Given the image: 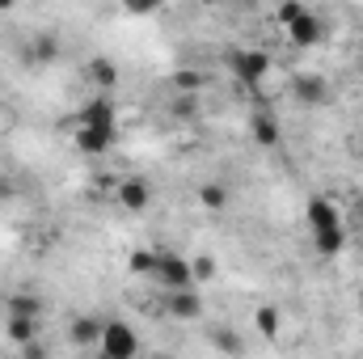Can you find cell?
<instances>
[{
  "mask_svg": "<svg viewBox=\"0 0 363 359\" xmlns=\"http://www.w3.org/2000/svg\"><path fill=\"white\" fill-rule=\"evenodd\" d=\"M351 224H355V228H363V199L351 207Z\"/></svg>",
  "mask_w": 363,
  "mask_h": 359,
  "instance_id": "cell-26",
  "label": "cell"
},
{
  "mask_svg": "<svg viewBox=\"0 0 363 359\" xmlns=\"http://www.w3.org/2000/svg\"><path fill=\"white\" fill-rule=\"evenodd\" d=\"M152 279H157L165 292H174V287H199L194 263H190L186 254H174V250H157V270H152Z\"/></svg>",
  "mask_w": 363,
  "mask_h": 359,
  "instance_id": "cell-2",
  "label": "cell"
},
{
  "mask_svg": "<svg viewBox=\"0 0 363 359\" xmlns=\"http://www.w3.org/2000/svg\"><path fill=\"white\" fill-rule=\"evenodd\" d=\"M165 313L178 317V321H199V317H203V296H199V287H174V292H165Z\"/></svg>",
  "mask_w": 363,
  "mask_h": 359,
  "instance_id": "cell-6",
  "label": "cell"
},
{
  "mask_svg": "<svg viewBox=\"0 0 363 359\" xmlns=\"http://www.w3.org/2000/svg\"><path fill=\"white\" fill-rule=\"evenodd\" d=\"M313 250H317V258H338L342 250H347V224H338V228H321V233H313Z\"/></svg>",
  "mask_w": 363,
  "mask_h": 359,
  "instance_id": "cell-13",
  "label": "cell"
},
{
  "mask_svg": "<svg viewBox=\"0 0 363 359\" xmlns=\"http://www.w3.org/2000/svg\"><path fill=\"white\" fill-rule=\"evenodd\" d=\"M4 334H9V343H13V347H21V343H30V338L38 334V317L9 313V321H4Z\"/></svg>",
  "mask_w": 363,
  "mask_h": 359,
  "instance_id": "cell-14",
  "label": "cell"
},
{
  "mask_svg": "<svg viewBox=\"0 0 363 359\" xmlns=\"http://www.w3.org/2000/svg\"><path fill=\"white\" fill-rule=\"evenodd\" d=\"M9 313L38 317V313H43V304H38V296H30V292H13V296H9Z\"/></svg>",
  "mask_w": 363,
  "mask_h": 359,
  "instance_id": "cell-18",
  "label": "cell"
},
{
  "mask_svg": "<svg viewBox=\"0 0 363 359\" xmlns=\"http://www.w3.org/2000/svg\"><path fill=\"white\" fill-rule=\"evenodd\" d=\"M211 347H220V351H228V355H241V338H237L228 326H216V330H211Z\"/></svg>",
  "mask_w": 363,
  "mask_h": 359,
  "instance_id": "cell-19",
  "label": "cell"
},
{
  "mask_svg": "<svg viewBox=\"0 0 363 359\" xmlns=\"http://www.w3.org/2000/svg\"><path fill=\"white\" fill-rule=\"evenodd\" d=\"M34 60H43V64H51V60H60V43L43 34V38L34 43Z\"/></svg>",
  "mask_w": 363,
  "mask_h": 359,
  "instance_id": "cell-22",
  "label": "cell"
},
{
  "mask_svg": "<svg viewBox=\"0 0 363 359\" xmlns=\"http://www.w3.org/2000/svg\"><path fill=\"white\" fill-rule=\"evenodd\" d=\"M118 140V127H77V148L85 157H106Z\"/></svg>",
  "mask_w": 363,
  "mask_h": 359,
  "instance_id": "cell-9",
  "label": "cell"
},
{
  "mask_svg": "<svg viewBox=\"0 0 363 359\" xmlns=\"http://www.w3.org/2000/svg\"><path fill=\"white\" fill-rule=\"evenodd\" d=\"M97 351L110 355V359H131V355H140V334H135L127 321H101Z\"/></svg>",
  "mask_w": 363,
  "mask_h": 359,
  "instance_id": "cell-3",
  "label": "cell"
},
{
  "mask_svg": "<svg viewBox=\"0 0 363 359\" xmlns=\"http://www.w3.org/2000/svg\"><path fill=\"white\" fill-rule=\"evenodd\" d=\"M114 199H118L127 211H148V207H152V182L131 174V178H123L114 186Z\"/></svg>",
  "mask_w": 363,
  "mask_h": 359,
  "instance_id": "cell-7",
  "label": "cell"
},
{
  "mask_svg": "<svg viewBox=\"0 0 363 359\" xmlns=\"http://www.w3.org/2000/svg\"><path fill=\"white\" fill-rule=\"evenodd\" d=\"M233 4H250V0H233Z\"/></svg>",
  "mask_w": 363,
  "mask_h": 359,
  "instance_id": "cell-31",
  "label": "cell"
},
{
  "mask_svg": "<svg viewBox=\"0 0 363 359\" xmlns=\"http://www.w3.org/2000/svg\"><path fill=\"white\" fill-rule=\"evenodd\" d=\"M190 263H194V279H199V283L216 279V263H211V258H190Z\"/></svg>",
  "mask_w": 363,
  "mask_h": 359,
  "instance_id": "cell-24",
  "label": "cell"
},
{
  "mask_svg": "<svg viewBox=\"0 0 363 359\" xmlns=\"http://www.w3.org/2000/svg\"><path fill=\"white\" fill-rule=\"evenodd\" d=\"M161 4H165V0H123V9H127L131 17H152V13H161Z\"/></svg>",
  "mask_w": 363,
  "mask_h": 359,
  "instance_id": "cell-21",
  "label": "cell"
},
{
  "mask_svg": "<svg viewBox=\"0 0 363 359\" xmlns=\"http://www.w3.org/2000/svg\"><path fill=\"white\" fill-rule=\"evenodd\" d=\"M85 77H89V85L97 93H110L114 85H118V64L106 60V55H93L89 64H85Z\"/></svg>",
  "mask_w": 363,
  "mask_h": 359,
  "instance_id": "cell-11",
  "label": "cell"
},
{
  "mask_svg": "<svg viewBox=\"0 0 363 359\" xmlns=\"http://www.w3.org/2000/svg\"><path fill=\"white\" fill-rule=\"evenodd\" d=\"M68 338H72L77 347H97V338H101V321H97V317H77V321L68 326Z\"/></svg>",
  "mask_w": 363,
  "mask_h": 359,
  "instance_id": "cell-15",
  "label": "cell"
},
{
  "mask_svg": "<svg viewBox=\"0 0 363 359\" xmlns=\"http://www.w3.org/2000/svg\"><path fill=\"white\" fill-rule=\"evenodd\" d=\"M359 309H363V287H359Z\"/></svg>",
  "mask_w": 363,
  "mask_h": 359,
  "instance_id": "cell-29",
  "label": "cell"
},
{
  "mask_svg": "<svg viewBox=\"0 0 363 359\" xmlns=\"http://www.w3.org/2000/svg\"><path fill=\"white\" fill-rule=\"evenodd\" d=\"M228 68H233V77H237L241 85L258 89V85L267 81V72H271V55L258 51V47H233V51H228Z\"/></svg>",
  "mask_w": 363,
  "mask_h": 359,
  "instance_id": "cell-1",
  "label": "cell"
},
{
  "mask_svg": "<svg viewBox=\"0 0 363 359\" xmlns=\"http://www.w3.org/2000/svg\"><path fill=\"white\" fill-rule=\"evenodd\" d=\"M199 85H203V77H199V72H178V89L182 93H194Z\"/></svg>",
  "mask_w": 363,
  "mask_h": 359,
  "instance_id": "cell-25",
  "label": "cell"
},
{
  "mask_svg": "<svg viewBox=\"0 0 363 359\" xmlns=\"http://www.w3.org/2000/svg\"><path fill=\"white\" fill-rule=\"evenodd\" d=\"M199 203L211 207V211H220V207L228 203V186H224V182H203V186H199Z\"/></svg>",
  "mask_w": 363,
  "mask_h": 359,
  "instance_id": "cell-17",
  "label": "cell"
},
{
  "mask_svg": "<svg viewBox=\"0 0 363 359\" xmlns=\"http://www.w3.org/2000/svg\"><path fill=\"white\" fill-rule=\"evenodd\" d=\"M283 30H287V43H291V47H300V51H308V47H317V43L325 38L321 17H317V13H308V9H304L296 21H287Z\"/></svg>",
  "mask_w": 363,
  "mask_h": 359,
  "instance_id": "cell-5",
  "label": "cell"
},
{
  "mask_svg": "<svg viewBox=\"0 0 363 359\" xmlns=\"http://www.w3.org/2000/svg\"><path fill=\"white\" fill-rule=\"evenodd\" d=\"M291 93H296V101H304V106H321V101L330 97V85H325V77H317V72H300V77L291 81Z\"/></svg>",
  "mask_w": 363,
  "mask_h": 359,
  "instance_id": "cell-10",
  "label": "cell"
},
{
  "mask_svg": "<svg viewBox=\"0 0 363 359\" xmlns=\"http://www.w3.org/2000/svg\"><path fill=\"white\" fill-rule=\"evenodd\" d=\"M77 127H118V110H114V97L110 93H93L89 101L77 110L72 118Z\"/></svg>",
  "mask_w": 363,
  "mask_h": 359,
  "instance_id": "cell-4",
  "label": "cell"
},
{
  "mask_svg": "<svg viewBox=\"0 0 363 359\" xmlns=\"http://www.w3.org/2000/svg\"><path fill=\"white\" fill-rule=\"evenodd\" d=\"M250 136H254L258 148H279V144H283V127L274 123V114H267V110L250 118Z\"/></svg>",
  "mask_w": 363,
  "mask_h": 359,
  "instance_id": "cell-12",
  "label": "cell"
},
{
  "mask_svg": "<svg viewBox=\"0 0 363 359\" xmlns=\"http://www.w3.org/2000/svg\"><path fill=\"white\" fill-rule=\"evenodd\" d=\"M4 199H13V182L9 178H0V203H4Z\"/></svg>",
  "mask_w": 363,
  "mask_h": 359,
  "instance_id": "cell-27",
  "label": "cell"
},
{
  "mask_svg": "<svg viewBox=\"0 0 363 359\" xmlns=\"http://www.w3.org/2000/svg\"><path fill=\"white\" fill-rule=\"evenodd\" d=\"M308 233H321V228H338V224H347V216L338 211V203L334 199H325V194H317V199H308Z\"/></svg>",
  "mask_w": 363,
  "mask_h": 359,
  "instance_id": "cell-8",
  "label": "cell"
},
{
  "mask_svg": "<svg viewBox=\"0 0 363 359\" xmlns=\"http://www.w3.org/2000/svg\"><path fill=\"white\" fill-rule=\"evenodd\" d=\"M279 326H283V313H279L274 304H262V309L254 313V330H258L262 338H274V334H279Z\"/></svg>",
  "mask_w": 363,
  "mask_h": 359,
  "instance_id": "cell-16",
  "label": "cell"
},
{
  "mask_svg": "<svg viewBox=\"0 0 363 359\" xmlns=\"http://www.w3.org/2000/svg\"><path fill=\"white\" fill-rule=\"evenodd\" d=\"M300 13H304V4H300V0H279V21H283V26H287V21H296Z\"/></svg>",
  "mask_w": 363,
  "mask_h": 359,
  "instance_id": "cell-23",
  "label": "cell"
},
{
  "mask_svg": "<svg viewBox=\"0 0 363 359\" xmlns=\"http://www.w3.org/2000/svg\"><path fill=\"white\" fill-rule=\"evenodd\" d=\"M17 9V0H0V13H13Z\"/></svg>",
  "mask_w": 363,
  "mask_h": 359,
  "instance_id": "cell-28",
  "label": "cell"
},
{
  "mask_svg": "<svg viewBox=\"0 0 363 359\" xmlns=\"http://www.w3.org/2000/svg\"><path fill=\"white\" fill-rule=\"evenodd\" d=\"M203 4H220V0H203Z\"/></svg>",
  "mask_w": 363,
  "mask_h": 359,
  "instance_id": "cell-30",
  "label": "cell"
},
{
  "mask_svg": "<svg viewBox=\"0 0 363 359\" xmlns=\"http://www.w3.org/2000/svg\"><path fill=\"white\" fill-rule=\"evenodd\" d=\"M131 270L152 279V270H157V250H135V254H131Z\"/></svg>",
  "mask_w": 363,
  "mask_h": 359,
  "instance_id": "cell-20",
  "label": "cell"
}]
</instances>
